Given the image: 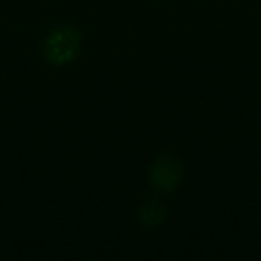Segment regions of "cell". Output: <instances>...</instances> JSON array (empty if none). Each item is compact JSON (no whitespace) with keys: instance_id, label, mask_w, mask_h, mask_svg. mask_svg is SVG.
Wrapping results in <instances>:
<instances>
[{"instance_id":"7a4b0ae2","label":"cell","mask_w":261,"mask_h":261,"mask_svg":"<svg viewBox=\"0 0 261 261\" xmlns=\"http://www.w3.org/2000/svg\"><path fill=\"white\" fill-rule=\"evenodd\" d=\"M179 175H181V165H179V161L165 155V157H161V159L155 163L151 177H153V186H155L157 190L167 192V190H173V188L177 186Z\"/></svg>"},{"instance_id":"6da1fadb","label":"cell","mask_w":261,"mask_h":261,"mask_svg":"<svg viewBox=\"0 0 261 261\" xmlns=\"http://www.w3.org/2000/svg\"><path fill=\"white\" fill-rule=\"evenodd\" d=\"M80 47V35L73 29H57L49 35L45 43V55L51 63L63 65L71 61Z\"/></svg>"}]
</instances>
